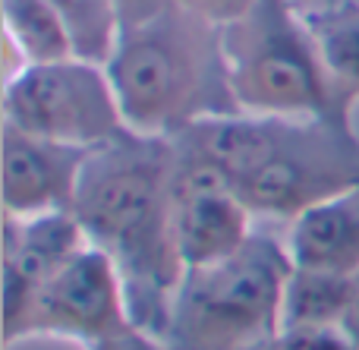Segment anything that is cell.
I'll list each match as a JSON object with an SVG mask.
<instances>
[{"instance_id": "1", "label": "cell", "mask_w": 359, "mask_h": 350, "mask_svg": "<svg viewBox=\"0 0 359 350\" xmlns=\"http://www.w3.org/2000/svg\"><path fill=\"white\" fill-rule=\"evenodd\" d=\"M69 212L126 284L133 325L164 338L183 281L174 243V145L126 133L92 152Z\"/></svg>"}, {"instance_id": "2", "label": "cell", "mask_w": 359, "mask_h": 350, "mask_svg": "<svg viewBox=\"0 0 359 350\" xmlns=\"http://www.w3.org/2000/svg\"><path fill=\"white\" fill-rule=\"evenodd\" d=\"M170 142L211 164L255 221H293L318 202L359 189V139L350 123L227 114Z\"/></svg>"}, {"instance_id": "3", "label": "cell", "mask_w": 359, "mask_h": 350, "mask_svg": "<svg viewBox=\"0 0 359 350\" xmlns=\"http://www.w3.org/2000/svg\"><path fill=\"white\" fill-rule=\"evenodd\" d=\"M126 130L149 139H177L211 117L240 114L230 92L224 29L170 4L139 25L120 29L104 63Z\"/></svg>"}, {"instance_id": "4", "label": "cell", "mask_w": 359, "mask_h": 350, "mask_svg": "<svg viewBox=\"0 0 359 350\" xmlns=\"http://www.w3.org/2000/svg\"><path fill=\"white\" fill-rule=\"evenodd\" d=\"M293 262L284 237L255 231L233 256L186 269L164 344L170 350H262L280 332V300Z\"/></svg>"}, {"instance_id": "5", "label": "cell", "mask_w": 359, "mask_h": 350, "mask_svg": "<svg viewBox=\"0 0 359 350\" xmlns=\"http://www.w3.org/2000/svg\"><path fill=\"white\" fill-rule=\"evenodd\" d=\"M224 54L240 114L350 123L353 101L331 82L290 0H262L243 22L224 29Z\"/></svg>"}, {"instance_id": "6", "label": "cell", "mask_w": 359, "mask_h": 350, "mask_svg": "<svg viewBox=\"0 0 359 350\" xmlns=\"http://www.w3.org/2000/svg\"><path fill=\"white\" fill-rule=\"evenodd\" d=\"M4 123L86 152L130 133L107 67L86 57L35 63L6 79Z\"/></svg>"}, {"instance_id": "7", "label": "cell", "mask_w": 359, "mask_h": 350, "mask_svg": "<svg viewBox=\"0 0 359 350\" xmlns=\"http://www.w3.org/2000/svg\"><path fill=\"white\" fill-rule=\"evenodd\" d=\"M130 325V300L117 265L88 243L41 284L6 347L29 338H69L92 347Z\"/></svg>"}, {"instance_id": "8", "label": "cell", "mask_w": 359, "mask_h": 350, "mask_svg": "<svg viewBox=\"0 0 359 350\" xmlns=\"http://www.w3.org/2000/svg\"><path fill=\"white\" fill-rule=\"evenodd\" d=\"M255 224L246 202L211 164L174 145V243L183 269L233 256L259 231Z\"/></svg>"}, {"instance_id": "9", "label": "cell", "mask_w": 359, "mask_h": 350, "mask_svg": "<svg viewBox=\"0 0 359 350\" xmlns=\"http://www.w3.org/2000/svg\"><path fill=\"white\" fill-rule=\"evenodd\" d=\"M88 155L92 152L50 142L4 123V149H0L4 215L35 218V215L69 212Z\"/></svg>"}, {"instance_id": "10", "label": "cell", "mask_w": 359, "mask_h": 350, "mask_svg": "<svg viewBox=\"0 0 359 350\" xmlns=\"http://www.w3.org/2000/svg\"><path fill=\"white\" fill-rule=\"evenodd\" d=\"M82 246H88V240L73 212L35 218L4 215V341L16 335L41 284Z\"/></svg>"}, {"instance_id": "11", "label": "cell", "mask_w": 359, "mask_h": 350, "mask_svg": "<svg viewBox=\"0 0 359 350\" xmlns=\"http://www.w3.org/2000/svg\"><path fill=\"white\" fill-rule=\"evenodd\" d=\"M284 246L293 269L359 275V189L325 199L287 221Z\"/></svg>"}, {"instance_id": "12", "label": "cell", "mask_w": 359, "mask_h": 350, "mask_svg": "<svg viewBox=\"0 0 359 350\" xmlns=\"http://www.w3.org/2000/svg\"><path fill=\"white\" fill-rule=\"evenodd\" d=\"M353 297V278L328 275V271L293 269L287 278L284 300H280V332H328L341 328Z\"/></svg>"}, {"instance_id": "13", "label": "cell", "mask_w": 359, "mask_h": 350, "mask_svg": "<svg viewBox=\"0 0 359 350\" xmlns=\"http://www.w3.org/2000/svg\"><path fill=\"white\" fill-rule=\"evenodd\" d=\"M331 82L347 101H359V4L334 0L312 10H299Z\"/></svg>"}, {"instance_id": "14", "label": "cell", "mask_w": 359, "mask_h": 350, "mask_svg": "<svg viewBox=\"0 0 359 350\" xmlns=\"http://www.w3.org/2000/svg\"><path fill=\"white\" fill-rule=\"evenodd\" d=\"M4 38L29 67L76 57L67 22L48 0H4Z\"/></svg>"}, {"instance_id": "15", "label": "cell", "mask_w": 359, "mask_h": 350, "mask_svg": "<svg viewBox=\"0 0 359 350\" xmlns=\"http://www.w3.org/2000/svg\"><path fill=\"white\" fill-rule=\"evenodd\" d=\"M67 22L76 57L107 63L120 38V19L114 0H48Z\"/></svg>"}, {"instance_id": "16", "label": "cell", "mask_w": 359, "mask_h": 350, "mask_svg": "<svg viewBox=\"0 0 359 350\" xmlns=\"http://www.w3.org/2000/svg\"><path fill=\"white\" fill-rule=\"evenodd\" d=\"M183 10H189L192 16L211 22L215 29H230V25L243 22L262 0H177Z\"/></svg>"}, {"instance_id": "17", "label": "cell", "mask_w": 359, "mask_h": 350, "mask_svg": "<svg viewBox=\"0 0 359 350\" xmlns=\"http://www.w3.org/2000/svg\"><path fill=\"white\" fill-rule=\"evenodd\" d=\"M268 350H356L353 341L341 328L328 332H303V335H278Z\"/></svg>"}, {"instance_id": "18", "label": "cell", "mask_w": 359, "mask_h": 350, "mask_svg": "<svg viewBox=\"0 0 359 350\" xmlns=\"http://www.w3.org/2000/svg\"><path fill=\"white\" fill-rule=\"evenodd\" d=\"M86 350H170V347L164 344V338H158V335L145 332V328H139V325H130L120 335L98 341V344H92Z\"/></svg>"}, {"instance_id": "19", "label": "cell", "mask_w": 359, "mask_h": 350, "mask_svg": "<svg viewBox=\"0 0 359 350\" xmlns=\"http://www.w3.org/2000/svg\"><path fill=\"white\" fill-rule=\"evenodd\" d=\"M174 0H114V10H117L120 29H130V25H139L145 19L164 13Z\"/></svg>"}, {"instance_id": "20", "label": "cell", "mask_w": 359, "mask_h": 350, "mask_svg": "<svg viewBox=\"0 0 359 350\" xmlns=\"http://www.w3.org/2000/svg\"><path fill=\"white\" fill-rule=\"evenodd\" d=\"M341 332L347 335V338L353 341V347L359 350V275L353 278V297H350V309H347V316H344Z\"/></svg>"}]
</instances>
